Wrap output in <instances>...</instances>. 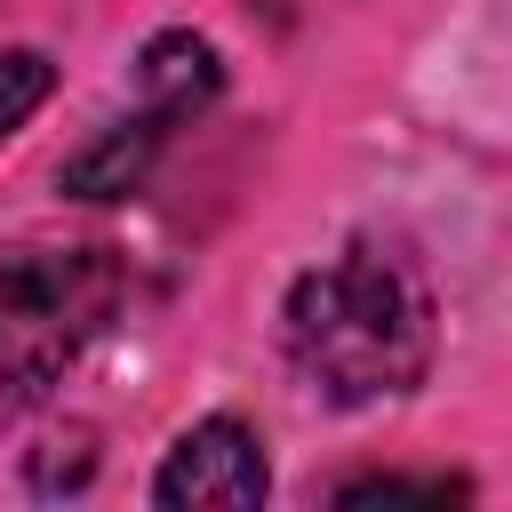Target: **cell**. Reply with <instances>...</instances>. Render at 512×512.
Returning <instances> with one entry per match:
<instances>
[{
	"label": "cell",
	"mask_w": 512,
	"mask_h": 512,
	"mask_svg": "<svg viewBox=\"0 0 512 512\" xmlns=\"http://www.w3.org/2000/svg\"><path fill=\"white\" fill-rule=\"evenodd\" d=\"M288 352L336 408L400 400L432 368V296L408 256L360 240L288 288Z\"/></svg>",
	"instance_id": "6da1fadb"
},
{
	"label": "cell",
	"mask_w": 512,
	"mask_h": 512,
	"mask_svg": "<svg viewBox=\"0 0 512 512\" xmlns=\"http://www.w3.org/2000/svg\"><path fill=\"white\" fill-rule=\"evenodd\" d=\"M120 304L112 248H16L0 256V416L40 408L88 336Z\"/></svg>",
	"instance_id": "7a4b0ae2"
},
{
	"label": "cell",
	"mask_w": 512,
	"mask_h": 512,
	"mask_svg": "<svg viewBox=\"0 0 512 512\" xmlns=\"http://www.w3.org/2000/svg\"><path fill=\"white\" fill-rule=\"evenodd\" d=\"M264 488H272L264 440H256L240 416H200V424L168 448V464H160V480H152V496H160L168 512H248V504H264Z\"/></svg>",
	"instance_id": "3957f363"
},
{
	"label": "cell",
	"mask_w": 512,
	"mask_h": 512,
	"mask_svg": "<svg viewBox=\"0 0 512 512\" xmlns=\"http://www.w3.org/2000/svg\"><path fill=\"white\" fill-rule=\"evenodd\" d=\"M216 88H224V64H216V48H208L200 32H152V40H144V56H136V96H144V104H136V112H152L160 128L208 112Z\"/></svg>",
	"instance_id": "277c9868"
},
{
	"label": "cell",
	"mask_w": 512,
	"mask_h": 512,
	"mask_svg": "<svg viewBox=\"0 0 512 512\" xmlns=\"http://www.w3.org/2000/svg\"><path fill=\"white\" fill-rule=\"evenodd\" d=\"M160 120L152 112H128V120H112L104 136H88L72 160H64V192L72 200H120V192H136L144 176H152V160H160Z\"/></svg>",
	"instance_id": "5b68a950"
},
{
	"label": "cell",
	"mask_w": 512,
	"mask_h": 512,
	"mask_svg": "<svg viewBox=\"0 0 512 512\" xmlns=\"http://www.w3.org/2000/svg\"><path fill=\"white\" fill-rule=\"evenodd\" d=\"M48 88H56V64H48L40 48H0V136L24 128V120L48 104Z\"/></svg>",
	"instance_id": "8992f818"
},
{
	"label": "cell",
	"mask_w": 512,
	"mask_h": 512,
	"mask_svg": "<svg viewBox=\"0 0 512 512\" xmlns=\"http://www.w3.org/2000/svg\"><path fill=\"white\" fill-rule=\"evenodd\" d=\"M336 496H344V504H352V496H432V504H456V496H464V480H440V472H432V480H408V472H368V480H344Z\"/></svg>",
	"instance_id": "52a82bcc"
}]
</instances>
